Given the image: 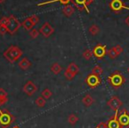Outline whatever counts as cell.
<instances>
[{
	"mask_svg": "<svg viewBox=\"0 0 129 128\" xmlns=\"http://www.w3.org/2000/svg\"><path fill=\"white\" fill-rule=\"evenodd\" d=\"M4 57L9 61L10 63H14L17 61L23 54L22 50L17 45H11L4 52Z\"/></svg>",
	"mask_w": 129,
	"mask_h": 128,
	"instance_id": "1",
	"label": "cell"
},
{
	"mask_svg": "<svg viewBox=\"0 0 129 128\" xmlns=\"http://www.w3.org/2000/svg\"><path fill=\"white\" fill-rule=\"evenodd\" d=\"M107 81L109 82V84L111 85V87L118 89L119 87H121L125 83V78L118 70H116L111 76L108 77Z\"/></svg>",
	"mask_w": 129,
	"mask_h": 128,
	"instance_id": "2",
	"label": "cell"
},
{
	"mask_svg": "<svg viewBox=\"0 0 129 128\" xmlns=\"http://www.w3.org/2000/svg\"><path fill=\"white\" fill-rule=\"evenodd\" d=\"M15 121V117L8 109L0 110V127L8 128Z\"/></svg>",
	"mask_w": 129,
	"mask_h": 128,
	"instance_id": "3",
	"label": "cell"
},
{
	"mask_svg": "<svg viewBox=\"0 0 129 128\" xmlns=\"http://www.w3.org/2000/svg\"><path fill=\"white\" fill-rule=\"evenodd\" d=\"M21 26L20 22L14 16V15H10L9 16V21H8L7 24V30L11 35H14L17 31L19 30V29Z\"/></svg>",
	"mask_w": 129,
	"mask_h": 128,
	"instance_id": "4",
	"label": "cell"
},
{
	"mask_svg": "<svg viewBox=\"0 0 129 128\" xmlns=\"http://www.w3.org/2000/svg\"><path fill=\"white\" fill-rule=\"evenodd\" d=\"M118 120L120 128H129V112L126 108H123L118 112Z\"/></svg>",
	"mask_w": 129,
	"mask_h": 128,
	"instance_id": "5",
	"label": "cell"
},
{
	"mask_svg": "<svg viewBox=\"0 0 129 128\" xmlns=\"http://www.w3.org/2000/svg\"><path fill=\"white\" fill-rule=\"evenodd\" d=\"M85 82L90 88H95L98 85H100V84L102 83V79L100 78V76H97V75L91 73L86 78Z\"/></svg>",
	"mask_w": 129,
	"mask_h": 128,
	"instance_id": "6",
	"label": "cell"
},
{
	"mask_svg": "<svg viewBox=\"0 0 129 128\" xmlns=\"http://www.w3.org/2000/svg\"><path fill=\"white\" fill-rule=\"evenodd\" d=\"M92 52H93V55L95 56L96 59L102 60L103 58L107 54L106 45L98 44V45H96L95 47H94V49L92 50Z\"/></svg>",
	"mask_w": 129,
	"mask_h": 128,
	"instance_id": "7",
	"label": "cell"
},
{
	"mask_svg": "<svg viewBox=\"0 0 129 128\" xmlns=\"http://www.w3.org/2000/svg\"><path fill=\"white\" fill-rule=\"evenodd\" d=\"M107 106L110 107L112 110L114 111H118L119 109V108H121L123 102L121 101V100L118 97V96H112L110 98V100L107 101Z\"/></svg>",
	"mask_w": 129,
	"mask_h": 128,
	"instance_id": "8",
	"label": "cell"
},
{
	"mask_svg": "<svg viewBox=\"0 0 129 128\" xmlns=\"http://www.w3.org/2000/svg\"><path fill=\"white\" fill-rule=\"evenodd\" d=\"M37 91V86L32 81H27L23 86V92L27 96H32Z\"/></svg>",
	"mask_w": 129,
	"mask_h": 128,
	"instance_id": "9",
	"label": "cell"
},
{
	"mask_svg": "<svg viewBox=\"0 0 129 128\" xmlns=\"http://www.w3.org/2000/svg\"><path fill=\"white\" fill-rule=\"evenodd\" d=\"M39 32L41 33L44 38H49V36H51L52 33L54 32V29L48 22H44V24H43L41 28H40Z\"/></svg>",
	"mask_w": 129,
	"mask_h": 128,
	"instance_id": "10",
	"label": "cell"
},
{
	"mask_svg": "<svg viewBox=\"0 0 129 128\" xmlns=\"http://www.w3.org/2000/svg\"><path fill=\"white\" fill-rule=\"evenodd\" d=\"M124 2L122 0H111L110 2L109 6L112 12L116 13H118L122 9H123V6H124Z\"/></svg>",
	"mask_w": 129,
	"mask_h": 128,
	"instance_id": "11",
	"label": "cell"
},
{
	"mask_svg": "<svg viewBox=\"0 0 129 128\" xmlns=\"http://www.w3.org/2000/svg\"><path fill=\"white\" fill-rule=\"evenodd\" d=\"M118 110L115 111V114L113 117H111L109 120L106 122L107 124V128H120V124L118 120Z\"/></svg>",
	"mask_w": 129,
	"mask_h": 128,
	"instance_id": "12",
	"label": "cell"
},
{
	"mask_svg": "<svg viewBox=\"0 0 129 128\" xmlns=\"http://www.w3.org/2000/svg\"><path fill=\"white\" fill-rule=\"evenodd\" d=\"M72 2H74L75 6H77L79 11H83L85 9L87 13H89V10H88V7L86 4L87 0H72Z\"/></svg>",
	"mask_w": 129,
	"mask_h": 128,
	"instance_id": "13",
	"label": "cell"
},
{
	"mask_svg": "<svg viewBox=\"0 0 129 128\" xmlns=\"http://www.w3.org/2000/svg\"><path fill=\"white\" fill-rule=\"evenodd\" d=\"M19 67L23 70H27V69L31 67V62L27 57H24L20 60V61L19 62Z\"/></svg>",
	"mask_w": 129,
	"mask_h": 128,
	"instance_id": "14",
	"label": "cell"
},
{
	"mask_svg": "<svg viewBox=\"0 0 129 128\" xmlns=\"http://www.w3.org/2000/svg\"><path fill=\"white\" fill-rule=\"evenodd\" d=\"M74 8L71 5H66L64 6V8H63V13L64 14V16L70 17L74 14Z\"/></svg>",
	"mask_w": 129,
	"mask_h": 128,
	"instance_id": "15",
	"label": "cell"
},
{
	"mask_svg": "<svg viewBox=\"0 0 129 128\" xmlns=\"http://www.w3.org/2000/svg\"><path fill=\"white\" fill-rule=\"evenodd\" d=\"M94 102H95V100H94V98L92 97L90 94H86V95L82 98V103L86 107L91 106Z\"/></svg>",
	"mask_w": 129,
	"mask_h": 128,
	"instance_id": "16",
	"label": "cell"
},
{
	"mask_svg": "<svg viewBox=\"0 0 129 128\" xmlns=\"http://www.w3.org/2000/svg\"><path fill=\"white\" fill-rule=\"evenodd\" d=\"M72 0H50V1H46V2H43V3H40L38 4V6H45V5H48V4H52V3H60L62 5H69V3L71 2Z\"/></svg>",
	"mask_w": 129,
	"mask_h": 128,
	"instance_id": "17",
	"label": "cell"
},
{
	"mask_svg": "<svg viewBox=\"0 0 129 128\" xmlns=\"http://www.w3.org/2000/svg\"><path fill=\"white\" fill-rule=\"evenodd\" d=\"M21 26H23L24 29H27V30H30V29H33V27H34L35 25L32 21H31L30 17H28V18H27L26 20L23 21V22L21 23Z\"/></svg>",
	"mask_w": 129,
	"mask_h": 128,
	"instance_id": "18",
	"label": "cell"
},
{
	"mask_svg": "<svg viewBox=\"0 0 129 128\" xmlns=\"http://www.w3.org/2000/svg\"><path fill=\"white\" fill-rule=\"evenodd\" d=\"M67 69L70 71V72H72L73 74H74L75 76L78 74V73H79V71H80L79 67H78L77 64H75L74 62H71L70 64L67 66Z\"/></svg>",
	"mask_w": 129,
	"mask_h": 128,
	"instance_id": "19",
	"label": "cell"
},
{
	"mask_svg": "<svg viewBox=\"0 0 129 128\" xmlns=\"http://www.w3.org/2000/svg\"><path fill=\"white\" fill-rule=\"evenodd\" d=\"M50 71H51L53 74L58 75L59 73L62 71V67H61L57 62H55V63H53L51 65V67H50Z\"/></svg>",
	"mask_w": 129,
	"mask_h": 128,
	"instance_id": "20",
	"label": "cell"
},
{
	"mask_svg": "<svg viewBox=\"0 0 129 128\" xmlns=\"http://www.w3.org/2000/svg\"><path fill=\"white\" fill-rule=\"evenodd\" d=\"M107 55L110 57V59L114 60V59H116V58L118 57V52H116V50H115L114 47H112V48L107 50Z\"/></svg>",
	"mask_w": 129,
	"mask_h": 128,
	"instance_id": "21",
	"label": "cell"
},
{
	"mask_svg": "<svg viewBox=\"0 0 129 128\" xmlns=\"http://www.w3.org/2000/svg\"><path fill=\"white\" fill-rule=\"evenodd\" d=\"M88 31H89V33L92 35V36H95V35H97L99 33V31H100V29H99V27L97 25H95V24H93V25H91L89 27V29H88Z\"/></svg>",
	"mask_w": 129,
	"mask_h": 128,
	"instance_id": "22",
	"label": "cell"
},
{
	"mask_svg": "<svg viewBox=\"0 0 129 128\" xmlns=\"http://www.w3.org/2000/svg\"><path fill=\"white\" fill-rule=\"evenodd\" d=\"M36 104L37 105L39 108H43V107H44L45 104H46V100H45L43 96H39V97L36 98Z\"/></svg>",
	"mask_w": 129,
	"mask_h": 128,
	"instance_id": "23",
	"label": "cell"
},
{
	"mask_svg": "<svg viewBox=\"0 0 129 128\" xmlns=\"http://www.w3.org/2000/svg\"><path fill=\"white\" fill-rule=\"evenodd\" d=\"M0 99H1V101H2L3 104H5V103L8 101L7 93H6V91L3 88H0Z\"/></svg>",
	"mask_w": 129,
	"mask_h": 128,
	"instance_id": "24",
	"label": "cell"
},
{
	"mask_svg": "<svg viewBox=\"0 0 129 128\" xmlns=\"http://www.w3.org/2000/svg\"><path fill=\"white\" fill-rule=\"evenodd\" d=\"M103 72H104V69H103V68L101 67V66H99V65L95 66V67L92 69V71H91L92 74L97 75V76H100V75H102Z\"/></svg>",
	"mask_w": 129,
	"mask_h": 128,
	"instance_id": "25",
	"label": "cell"
},
{
	"mask_svg": "<svg viewBox=\"0 0 129 128\" xmlns=\"http://www.w3.org/2000/svg\"><path fill=\"white\" fill-rule=\"evenodd\" d=\"M78 120H79V118H78V117L75 114H71L68 117V123L71 125H74L78 122Z\"/></svg>",
	"mask_w": 129,
	"mask_h": 128,
	"instance_id": "26",
	"label": "cell"
},
{
	"mask_svg": "<svg viewBox=\"0 0 129 128\" xmlns=\"http://www.w3.org/2000/svg\"><path fill=\"white\" fill-rule=\"evenodd\" d=\"M41 96H43L45 100H48L52 96V93H51V91H50V90H49L48 88H46V89H44L43 92H42V95Z\"/></svg>",
	"mask_w": 129,
	"mask_h": 128,
	"instance_id": "27",
	"label": "cell"
},
{
	"mask_svg": "<svg viewBox=\"0 0 129 128\" xmlns=\"http://www.w3.org/2000/svg\"><path fill=\"white\" fill-rule=\"evenodd\" d=\"M82 56H83V58H84L85 60L88 61V60L91 59L92 56H93V52H92L91 50H88V49H87V50L84 51V52L82 53Z\"/></svg>",
	"mask_w": 129,
	"mask_h": 128,
	"instance_id": "28",
	"label": "cell"
},
{
	"mask_svg": "<svg viewBox=\"0 0 129 128\" xmlns=\"http://www.w3.org/2000/svg\"><path fill=\"white\" fill-rule=\"evenodd\" d=\"M39 34H40L39 30H37L36 29H32L30 30V32H29V36H30L31 38H33V39L37 38L38 36H39Z\"/></svg>",
	"mask_w": 129,
	"mask_h": 128,
	"instance_id": "29",
	"label": "cell"
},
{
	"mask_svg": "<svg viewBox=\"0 0 129 128\" xmlns=\"http://www.w3.org/2000/svg\"><path fill=\"white\" fill-rule=\"evenodd\" d=\"M64 76L67 80H73L74 78V77H75V75L73 74L72 72H70V71L67 70V69H66V71H64Z\"/></svg>",
	"mask_w": 129,
	"mask_h": 128,
	"instance_id": "30",
	"label": "cell"
},
{
	"mask_svg": "<svg viewBox=\"0 0 129 128\" xmlns=\"http://www.w3.org/2000/svg\"><path fill=\"white\" fill-rule=\"evenodd\" d=\"M8 21H9V17H2L1 20H0V25L1 26H7L8 24Z\"/></svg>",
	"mask_w": 129,
	"mask_h": 128,
	"instance_id": "31",
	"label": "cell"
},
{
	"mask_svg": "<svg viewBox=\"0 0 129 128\" xmlns=\"http://www.w3.org/2000/svg\"><path fill=\"white\" fill-rule=\"evenodd\" d=\"M114 48H115V50H116V52H118V55H119V54H121L122 52H123V51H124L123 47H122L121 45H117L116 46H114Z\"/></svg>",
	"mask_w": 129,
	"mask_h": 128,
	"instance_id": "32",
	"label": "cell"
},
{
	"mask_svg": "<svg viewBox=\"0 0 129 128\" xmlns=\"http://www.w3.org/2000/svg\"><path fill=\"white\" fill-rule=\"evenodd\" d=\"M8 32L7 27L6 26H1L0 25V35H5Z\"/></svg>",
	"mask_w": 129,
	"mask_h": 128,
	"instance_id": "33",
	"label": "cell"
},
{
	"mask_svg": "<svg viewBox=\"0 0 129 128\" xmlns=\"http://www.w3.org/2000/svg\"><path fill=\"white\" fill-rule=\"evenodd\" d=\"M30 19L33 22V23H34V25H36V24H37L39 22V18H38L37 15H32V16H30Z\"/></svg>",
	"mask_w": 129,
	"mask_h": 128,
	"instance_id": "34",
	"label": "cell"
},
{
	"mask_svg": "<svg viewBox=\"0 0 129 128\" xmlns=\"http://www.w3.org/2000/svg\"><path fill=\"white\" fill-rule=\"evenodd\" d=\"M96 127L97 128H107V124L104 122H101V123H99Z\"/></svg>",
	"mask_w": 129,
	"mask_h": 128,
	"instance_id": "35",
	"label": "cell"
},
{
	"mask_svg": "<svg viewBox=\"0 0 129 128\" xmlns=\"http://www.w3.org/2000/svg\"><path fill=\"white\" fill-rule=\"evenodd\" d=\"M94 2V0H87V2H86V4H87V6H88L90 4H92V3Z\"/></svg>",
	"mask_w": 129,
	"mask_h": 128,
	"instance_id": "36",
	"label": "cell"
},
{
	"mask_svg": "<svg viewBox=\"0 0 129 128\" xmlns=\"http://www.w3.org/2000/svg\"><path fill=\"white\" fill-rule=\"evenodd\" d=\"M125 24H126L127 26H129V16H127L126 18L125 19Z\"/></svg>",
	"mask_w": 129,
	"mask_h": 128,
	"instance_id": "37",
	"label": "cell"
},
{
	"mask_svg": "<svg viewBox=\"0 0 129 128\" xmlns=\"http://www.w3.org/2000/svg\"><path fill=\"white\" fill-rule=\"evenodd\" d=\"M123 9L129 10V6H125V5H124V6H123Z\"/></svg>",
	"mask_w": 129,
	"mask_h": 128,
	"instance_id": "38",
	"label": "cell"
},
{
	"mask_svg": "<svg viewBox=\"0 0 129 128\" xmlns=\"http://www.w3.org/2000/svg\"><path fill=\"white\" fill-rule=\"evenodd\" d=\"M5 2H6V0H0V4H3Z\"/></svg>",
	"mask_w": 129,
	"mask_h": 128,
	"instance_id": "39",
	"label": "cell"
},
{
	"mask_svg": "<svg viewBox=\"0 0 129 128\" xmlns=\"http://www.w3.org/2000/svg\"><path fill=\"white\" fill-rule=\"evenodd\" d=\"M2 105H4L3 104V102H2V101H1V99H0V107L2 106Z\"/></svg>",
	"mask_w": 129,
	"mask_h": 128,
	"instance_id": "40",
	"label": "cell"
},
{
	"mask_svg": "<svg viewBox=\"0 0 129 128\" xmlns=\"http://www.w3.org/2000/svg\"><path fill=\"white\" fill-rule=\"evenodd\" d=\"M13 128H20V127H19V126H13Z\"/></svg>",
	"mask_w": 129,
	"mask_h": 128,
	"instance_id": "41",
	"label": "cell"
},
{
	"mask_svg": "<svg viewBox=\"0 0 129 128\" xmlns=\"http://www.w3.org/2000/svg\"><path fill=\"white\" fill-rule=\"evenodd\" d=\"M127 71H128V73H129V68H128V69H127Z\"/></svg>",
	"mask_w": 129,
	"mask_h": 128,
	"instance_id": "42",
	"label": "cell"
},
{
	"mask_svg": "<svg viewBox=\"0 0 129 128\" xmlns=\"http://www.w3.org/2000/svg\"><path fill=\"white\" fill-rule=\"evenodd\" d=\"M95 128H97V127H95Z\"/></svg>",
	"mask_w": 129,
	"mask_h": 128,
	"instance_id": "43",
	"label": "cell"
}]
</instances>
